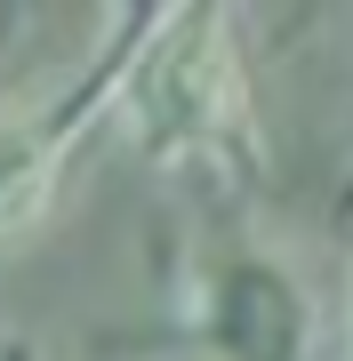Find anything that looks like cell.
Segmentation results:
<instances>
[{
	"label": "cell",
	"instance_id": "obj_1",
	"mask_svg": "<svg viewBox=\"0 0 353 361\" xmlns=\"http://www.w3.org/2000/svg\"><path fill=\"white\" fill-rule=\"evenodd\" d=\"M120 137L153 169H249V73L225 8H169L120 56Z\"/></svg>",
	"mask_w": 353,
	"mask_h": 361
},
{
	"label": "cell",
	"instance_id": "obj_2",
	"mask_svg": "<svg viewBox=\"0 0 353 361\" xmlns=\"http://www.w3.org/2000/svg\"><path fill=\"white\" fill-rule=\"evenodd\" d=\"M177 329L201 361H321V305L265 241H209L185 257Z\"/></svg>",
	"mask_w": 353,
	"mask_h": 361
},
{
	"label": "cell",
	"instance_id": "obj_3",
	"mask_svg": "<svg viewBox=\"0 0 353 361\" xmlns=\"http://www.w3.org/2000/svg\"><path fill=\"white\" fill-rule=\"evenodd\" d=\"M120 56H129V40H120ZM120 56H105V65L80 80L65 104H49V113H0V241L25 233L40 209H49L73 137L89 129V113L105 104V89H120Z\"/></svg>",
	"mask_w": 353,
	"mask_h": 361
},
{
	"label": "cell",
	"instance_id": "obj_4",
	"mask_svg": "<svg viewBox=\"0 0 353 361\" xmlns=\"http://www.w3.org/2000/svg\"><path fill=\"white\" fill-rule=\"evenodd\" d=\"M345 217H353V185H345Z\"/></svg>",
	"mask_w": 353,
	"mask_h": 361
}]
</instances>
